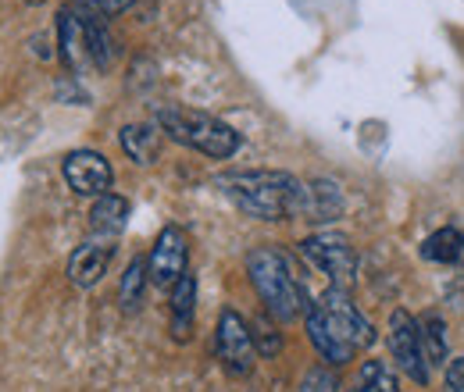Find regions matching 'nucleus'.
Here are the masks:
<instances>
[{"label": "nucleus", "mask_w": 464, "mask_h": 392, "mask_svg": "<svg viewBox=\"0 0 464 392\" xmlns=\"http://www.w3.org/2000/svg\"><path fill=\"white\" fill-rule=\"evenodd\" d=\"M304 321H307V336L314 342V349L322 353V360H329L336 368L350 364L357 349H368L375 342L372 321L350 303L347 289H340V285H329L318 296V303H311Z\"/></svg>", "instance_id": "f257e3e1"}, {"label": "nucleus", "mask_w": 464, "mask_h": 392, "mask_svg": "<svg viewBox=\"0 0 464 392\" xmlns=\"http://www.w3.org/2000/svg\"><path fill=\"white\" fill-rule=\"evenodd\" d=\"M218 189L257 222L304 218L307 211V186L290 171H232L218 175Z\"/></svg>", "instance_id": "f03ea898"}, {"label": "nucleus", "mask_w": 464, "mask_h": 392, "mask_svg": "<svg viewBox=\"0 0 464 392\" xmlns=\"http://www.w3.org/2000/svg\"><path fill=\"white\" fill-rule=\"evenodd\" d=\"M246 272H250V282H254L257 296L265 300V307L279 321H293V318L311 311L307 289H304V282L293 275L290 261H286L283 250H276V246L250 250L246 253Z\"/></svg>", "instance_id": "7ed1b4c3"}, {"label": "nucleus", "mask_w": 464, "mask_h": 392, "mask_svg": "<svg viewBox=\"0 0 464 392\" xmlns=\"http://www.w3.org/2000/svg\"><path fill=\"white\" fill-rule=\"evenodd\" d=\"M154 121H158L161 132L172 136L175 143L193 147V150H200L204 158H215V161L232 158L243 143V136L232 125H226L222 118L193 111V108H179V104H161L154 111Z\"/></svg>", "instance_id": "20e7f679"}, {"label": "nucleus", "mask_w": 464, "mask_h": 392, "mask_svg": "<svg viewBox=\"0 0 464 392\" xmlns=\"http://www.w3.org/2000/svg\"><path fill=\"white\" fill-rule=\"evenodd\" d=\"M300 253L318 268L325 272L333 285L347 289L353 275H357V250L343 232H318V235H307L300 243Z\"/></svg>", "instance_id": "39448f33"}, {"label": "nucleus", "mask_w": 464, "mask_h": 392, "mask_svg": "<svg viewBox=\"0 0 464 392\" xmlns=\"http://www.w3.org/2000/svg\"><path fill=\"white\" fill-rule=\"evenodd\" d=\"M390 357L411 382H418V386L429 382V360H425V346H421V321H414L404 307L393 311V318H390Z\"/></svg>", "instance_id": "423d86ee"}, {"label": "nucleus", "mask_w": 464, "mask_h": 392, "mask_svg": "<svg viewBox=\"0 0 464 392\" xmlns=\"http://www.w3.org/2000/svg\"><path fill=\"white\" fill-rule=\"evenodd\" d=\"M215 353L226 364L229 375H250L254 368V332L243 321L239 311L226 307L218 314V329H215Z\"/></svg>", "instance_id": "0eeeda50"}, {"label": "nucleus", "mask_w": 464, "mask_h": 392, "mask_svg": "<svg viewBox=\"0 0 464 392\" xmlns=\"http://www.w3.org/2000/svg\"><path fill=\"white\" fill-rule=\"evenodd\" d=\"M186 261H189V243L186 232L179 225H165L161 235L154 239L150 261H147V275L158 289H175V282L186 275Z\"/></svg>", "instance_id": "6e6552de"}, {"label": "nucleus", "mask_w": 464, "mask_h": 392, "mask_svg": "<svg viewBox=\"0 0 464 392\" xmlns=\"http://www.w3.org/2000/svg\"><path fill=\"white\" fill-rule=\"evenodd\" d=\"M61 175H64L68 189L79 196H104L115 182V171L108 165V158L97 150H72L61 165Z\"/></svg>", "instance_id": "1a4fd4ad"}, {"label": "nucleus", "mask_w": 464, "mask_h": 392, "mask_svg": "<svg viewBox=\"0 0 464 392\" xmlns=\"http://www.w3.org/2000/svg\"><path fill=\"white\" fill-rule=\"evenodd\" d=\"M111 257H115V246H111L108 239L75 246V253L68 257V282L79 285V289H93L97 282L108 275Z\"/></svg>", "instance_id": "9d476101"}, {"label": "nucleus", "mask_w": 464, "mask_h": 392, "mask_svg": "<svg viewBox=\"0 0 464 392\" xmlns=\"http://www.w3.org/2000/svg\"><path fill=\"white\" fill-rule=\"evenodd\" d=\"M58 36H61V57H64V64H68L72 72L93 64V57H90V40H86V25L79 22V14H75L72 7H61Z\"/></svg>", "instance_id": "9b49d317"}, {"label": "nucleus", "mask_w": 464, "mask_h": 392, "mask_svg": "<svg viewBox=\"0 0 464 392\" xmlns=\"http://www.w3.org/2000/svg\"><path fill=\"white\" fill-rule=\"evenodd\" d=\"M125 222H129V200L125 196L104 193V196L93 200V207H90V228H93L97 239L115 243L118 235H121V228H125Z\"/></svg>", "instance_id": "f8f14e48"}, {"label": "nucleus", "mask_w": 464, "mask_h": 392, "mask_svg": "<svg viewBox=\"0 0 464 392\" xmlns=\"http://www.w3.org/2000/svg\"><path fill=\"white\" fill-rule=\"evenodd\" d=\"M118 143H121V150H125L136 165H154L158 154H161V129L136 121V125H125V129L118 132Z\"/></svg>", "instance_id": "ddd939ff"}, {"label": "nucleus", "mask_w": 464, "mask_h": 392, "mask_svg": "<svg viewBox=\"0 0 464 392\" xmlns=\"http://www.w3.org/2000/svg\"><path fill=\"white\" fill-rule=\"evenodd\" d=\"M421 257L432 264H447V268H464V232L447 225L436 228L425 243H421Z\"/></svg>", "instance_id": "4468645a"}, {"label": "nucleus", "mask_w": 464, "mask_h": 392, "mask_svg": "<svg viewBox=\"0 0 464 392\" xmlns=\"http://www.w3.org/2000/svg\"><path fill=\"white\" fill-rule=\"evenodd\" d=\"M343 215V193L336 182H325V178H314L307 186V211L304 218L307 222H336Z\"/></svg>", "instance_id": "2eb2a0df"}, {"label": "nucleus", "mask_w": 464, "mask_h": 392, "mask_svg": "<svg viewBox=\"0 0 464 392\" xmlns=\"http://www.w3.org/2000/svg\"><path fill=\"white\" fill-rule=\"evenodd\" d=\"M193 303H197V279L186 272L172 289V336L179 342L193 336Z\"/></svg>", "instance_id": "dca6fc26"}, {"label": "nucleus", "mask_w": 464, "mask_h": 392, "mask_svg": "<svg viewBox=\"0 0 464 392\" xmlns=\"http://www.w3.org/2000/svg\"><path fill=\"white\" fill-rule=\"evenodd\" d=\"M147 261L143 257H136L129 268H125V275H121V285H118V300H121V311H136L140 303H143V289H147Z\"/></svg>", "instance_id": "f3484780"}, {"label": "nucleus", "mask_w": 464, "mask_h": 392, "mask_svg": "<svg viewBox=\"0 0 464 392\" xmlns=\"http://www.w3.org/2000/svg\"><path fill=\"white\" fill-rule=\"evenodd\" d=\"M421 346H425V360L432 364H447V325L440 314H425L421 318Z\"/></svg>", "instance_id": "a211bd4d"}, {"label": "nucleus", "mask_w": 464, "mask_h": 392, "mask_svg": "<svg viewBox=\"0 0 464 392\" xmlns=\"http://www.w3.org/2000/svg\"><path fill=\"white\" fill-rule=\"evenodd\" d=\"M357 392H401L397 375L390 371L386 360H364L357 371Z\"/></svg>", "instance_id": "6ab92c4d"}, {"label": "nucleus", "mask_w": 464, "mask_h": 392, "mask_svg": "<svg viewBox=\"0 0 464 392\" xmlns=\"http://www.w3.org/2000/svg\"><path fill=\"white\" fill-rule=\"evenodd\" d=\"M300 392H340V378L325 368H311L300 382Z\"/></svg>", "instance_id": "aec40b11"}, {"label": "nucleus", "mask_w": 464, "mask_h": 392, "mask_svg": "<svg viewBox=\"0 0 464 392\" xmlns=\"http://www.w3.org/2000/svg\"><path fill=\"white\" fill-rule=\"evenodd\" d=\"M447 386H450V392H464V357L447 364Z\"/></svg>", "instance_id": "412c9836"}, {"label": "nucleus", "mask_w": 464, "mask_h": 392, "mask_svg": "<svg viewBox=\"0 0 464 392\" xmlns=\"http://www.w3.org/2000/svg\"><path fill=\"white\" fill-rule=\"evenodd\" d=\"M257 339H261V353H268V357H272V353H279V346H283L279 336H276L272 329H265V325H257Z\"/></svg>", "instance_id": "4be33fe9"}, {"label": "nucleus", "mask_w": 464, "mask_h": 392, "mask_svg": "<svg viewBox=\"0 0 464 392\" xmlns=\"http://www.w3.org/2000/svg\"><path fill=\"white\" fill-rule=\"evenodd\" d=\"M86 4H93L101 14H108V18H111V14H121V11H125L132 0H86Z\"/></svg>", "instance_id": "5701e85b"}]
</instances>
